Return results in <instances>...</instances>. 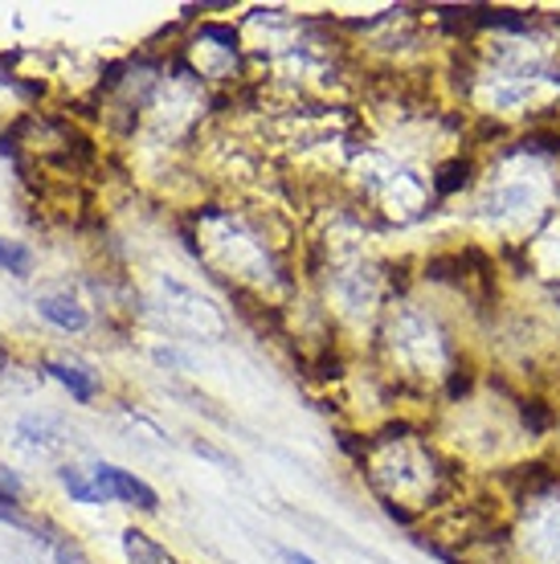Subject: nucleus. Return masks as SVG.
<instances>
[{
  "label": "nucleus",
  "mask_w": 560,
  "mask_h": 564,
  "mask_svg": "<svg viewBox=\"0 0 560 564\" xmlns=\"http://www.w3.org/2000/svg\"><path fill=\"white\" fill-rule=\"evenodd\" d=\"M123 552L131 564H181L155 536H148L143 528H127L123 532Z\"/></svg>",
  "instance_id": "nucleus-7"
},
{
  "label": "nucleus",
  "mask_w": 560,
  "mask_h": 564,
  "mask_svg": "<svg viewBox=\"0 0 560 564\" xmlns=\"http://www.w3.org/2000/svg\"><path fill=\"white\" fill-rule=\"evenodd\" d=\"M365 470L385 516L413 523L434 508H459V466L438 451L434 437L397 425L365 446Z\"/></svg>",
  "instance_id": "nucleus-1"
},
{
  "label": "nucleus",
  "mask_w": 560,
  "mask_h": 564,
  "mask_svg": "<svg viewBox=\"0 0 560 564\" xmlns=\"http://www.w3.org/2000/svg\"><path fill=\"white\" fill-rule=\"evenodd\" d=\"M33 532H37V540H42L45 549L54 552V561H57V564H90V561H86V552L78 549V544H74L71 536H62V532H57L54 523H45V520H42V523H33Z\"/></svg>",
  "instance_id": "nucleus-9"
},
{
  "label": "nucleus",
  "mask_w": 560,
  "mask_h": 564,
  "mask_svg": "<svg viewBox=\"0 0 560 564\" xmlns=\"http://www.w3.org/2000/svg\"><path fill=\"white\" fill-rule=\"evenodd\" d=\"M282 561L287 564H320V561H311L308 552H294V549H282Z\"/></svg>",
  "instance_id": "nucleus-12"
},
{
  "label": "nucleus",
  "mask_w": 560,
  "mask_h": 564,
  "mask_svg": "<svg viewBox=\"0 0 560 564\" xmlns=\"http://www.w3.org/2000/svg\"><path fill=\"white\" fill-rule=\"evenodd\" d=\"M519 479L516 516L504 528L507 564H560V470L528 463L511 470Z\"/></svg>",
  "instance_id": "nucleus-2"
},
{
  "label": "nucleus",
  "mask_w": 560,
  "mask_h": 564,
  "mask_svg": "<svg viewBox=\"0 0 560 564\" xmlns=\"http://www.w3.org/2000/svg\"><path fill=\"white\" fill-rule=\"evenodd\" d=\"M50 377L57 384H66L78 405H90L98 397V377L86 365H78V360H50Z\"/></svg>",
  "instance_id": "nucleus-5"
},
{
  "label": "nucleus",
  "mask_w": 560,
  "mask_h": 564,
  "mask_svg": "<svg viewBox=\"0 0 560 564\" xmlns=\"http://www.w3.org/2000/svg\"><path fill=\"white\" fill-rule=\"evenodd\" d=\"M392 356L406 360V377H430V384H446L459 368H463V348L446 319L434 307H418V303H392L389 315Z\"/></svg>",
  "instance_id": "nucleus-3"
},
{
  "label": "nucleus",
  "mask_w": 560,
  "mask_h": 564,
  "mask_svg": "<svg viewBox=\"0 0 560 564\" xmlns=\"http://www.w3.org/2000/svg\"><path fill=\"white\" fill-rule=\"evenodd\" d=\"M0 270H4V274H17V279H25L29 270H33V250L21 246V241L0 238Z\"/></svg>",
  "instance_id": "nucleus-10"
},
{
  "label": "nucleus",
  "mask_w": 560,
  "mask_h": 564,
  "mask_svg": "<svg viewBox=\"0 0 560 564\" xmlns=\"http://www.w3.org/2000/svg\"><path fill=\"white\" fill-rule=\"evenodd\" d=\"M90 479L103 495H107V503H123V508H136L143 516H155L160 511V495H155L152 482H143L136 470H123V466L115 463H98L90 466Z\"/></svg>",
  "instance_id": "nucleus-4"
},
{
  "label": "nucleus",
  "mask_w": 560,
  "mask_h": 564,
  "mask_svg": "<svg viewBox=\"0 0 560 564\" xmlns=\"http://www.w3.org/2000/svg\"><path fill=\"white\" fill-rule=\"evenodd\" d=\"M21 491H25V482L17 479V470H9V466H0V499H9V503H17V499H21Z\"/></svg>",
  "instance_id": "nucleus-11"
},
{
  "label": "nucleus",
  "mask_w": 560,
  "mask_h": 564,
  "mask_svg": "<svg viewBox=\"0 0 560 564\" xmlns=\"http://www.w3.org/2000/svg\"><path fill=\"white\" fill-rule=\"evenodd\" d=\"M57 482L66 487V495H71L74 503H86V508H98V503H107V495L95 487L90 470H78V466H62V470H57Z\"/></svg>",
  "instance_id": "nucleus-8"
},
{
  "label": "nucleus",
  "mask_w": 560,
  "mask_h": 564,
  "mask_svg": "<svg viewBox=\"0 0 560 564\" xmlns=\"http://www.w3.org/2000/svg\"><path fill=\"white\" fill-rule=\"evenodd\" d=\"M37 315L50 319L54 327H62V332H83V327L90 324L86 311L78 307V299H71V295H42L37 299Z\"/></svg>",
  "instance_id": "nucleus-6"
}]
</instances>
